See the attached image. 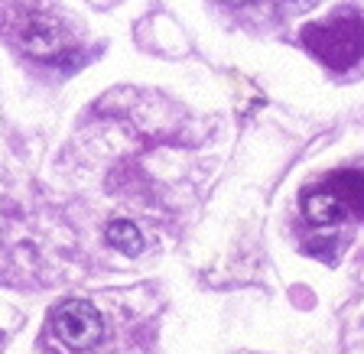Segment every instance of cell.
Instances as JSON below:
<instances>
[{
  "label": "cell",
  "mask_w": 364,
  "mask_h": 354,
  "mask_svg": "<svg viewBox=\"0 0 364 354\" xmlns=\"http://www.w3.org/2000/svg\"><path fill=\"white\" fill-rule=\"evenodd\" d=\"M303 45L328 68H351L364 55V23L358 16H335L328 23H312L303 30Z\"/></svg>",
  "instance_id": "obj_1"
},
{
  "label": "cell",
  "mask_w": 364,
  "mask_h": 354,
  "mask_svg": "<svg viewBox=\"0 0 364 354\" xmlns=\"http://www.w3.org/2000/svg\"><path fill=\"white\" fill-rule=\"evenodd\" d=\"M53 328H55V338L65 348H72V351H88V348H95L105 338L101 312L91 302H82V299L62 302L53 316Z\"/></svg>",
  "instance_id": "obj_2"
},
{
  "label": "cell",
  "mask_w": 364,
  "mask_h": 354,
  "mask_svg": "<svg viewBox=\"0 0 364 354\" xmlns=\"http://www.w3.org/2000/svg\"><path fill=\"white\" fill-rule=\"evenodd\" d=\"M16 39L33 59H59L68 53V33L65 26H59V20H53L43 10L20 16L16 23Z\"/></svg>",
  "instance_id": "obj_3"
},
{
  "label": "cell",
  "mask_w": 364,
  "mask_h": 354,
  "mask_svg": "<svg viewBox=\"0 0 364 354\" xmlns=\"http://www.w3.org/2000/svg\"><path fill=\"white\" fill-rule=\"evenodd\" d=\"M322 186L338 198L341 208L348 211V215L364 218V173H358V169H341V173L326 176Z\"/></svg>",
  "instance_id": "obj_4"
},
{
  "label": "cell",
  "mask_w": 364,
  "mask_h": 354,
  "mask_svg": "<svg viewBox=\"0 0 364 354\" xmlns=\"http://www.w3.org/2000/svg\"><path fill=\"white\" fill-rule=\"evenodd\" d=\"M303 211L312 225H335V221H345L348 211L341 208V202L328 192L326 186H316L312 192L303 195Z\"/></svg>",
  "instance_id": "obj_5"
},
{
  "label": "cell",
  "mask_w": 364,
  "mask_h": 354,
  "mask_svg": "<svg viewBox=\"0 0 364 354\" xmlns=\"http://www.w3.org/2000/svg\"><path fill=\"white\" fill-rule=\"evenodd\" d=\"M107 244H111L114 250H121L124 257H136L140 250H144V234H140V227L134 225V221H111L107 225Z\"/></svg>",
  "instance_id": "obj_6"
},
{
  "label": "cell",
  "mask_w": 364,
  "mask_h": 354,
  "mask_svg": "<svg viewBox=\"0 0 364 354\" xmlns=\"http://www.w3.org/2000/svg\"><path fill=\"white\" fill-rule=\"evenodd\" d=\"M299 4H316V0H299Z\"/></svg>",
  "instance_id": "obj_7"
}]
</instances>
